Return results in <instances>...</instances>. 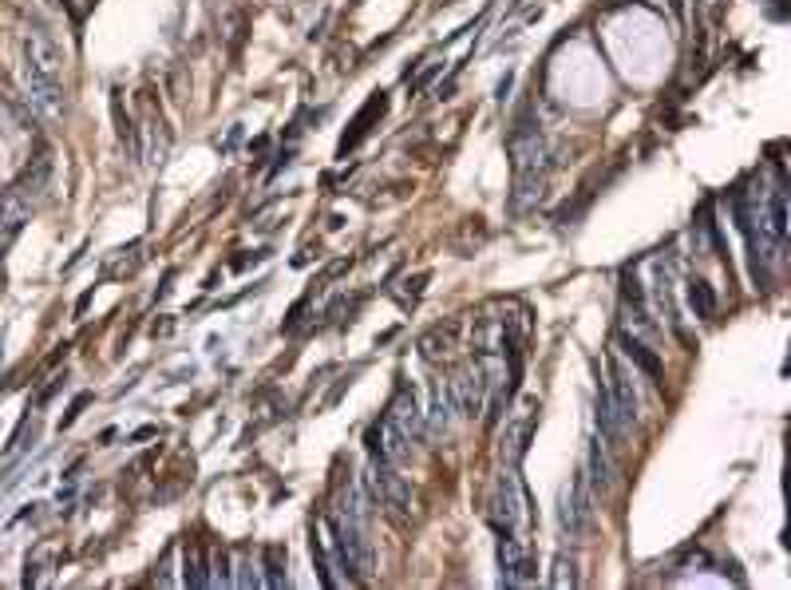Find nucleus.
<instances>
[{"instance_id": "obj_12", "label": "nucleus", "mask_w": 791, "mask_h": 590, "mask_svg": "<svg viewBox=\"0 0 791 590\" xmlns=\"http://www.w3.org/2000/svg\"><path fill=\"white\" fill-rule=\"evenodd\" d=\"M384 107H388L384 92H377V96L368 99V104H365V112H360L357 119H352V131L345 135V139H340V155H349L352 147H357L368 131H372V127H368V124H372V119H380V115H384Z\"/></svg>"}, {"instance_id": "obj_3", "label": "nucleus", "mask_w": 791, "mask_h": 590, "mask_svg": "<svg viewBox=\"0 0 791 590\" xmlns=\"http://www.w3.org/2000/svg\"><path fill=\"white\" fill-rule=\"evenodd\" d=\"M510 171H515V207L523 210L542 194L547 182V139L527 119L510 135Z\"/></svg>"}, {"instance_id": "obj_2", "label": "nucleus", "mask_w": 791, "mask_h": 590, "mask_svg": "<svg viewBox=\"0 0 791 590\" xmlns=\"http://www.w3.org/2000/svg\"><path fill=\"white\" fill-rule=\"evenodd\" d=\"M333 542H337L340 567L360 579L372 571V539H368V495L357 480H345L337 487V507L329 515Z\"/></svg>"}, {"instance_id": "obj_4", "label": "nucleus", "mask_w": 791, "mask_h": 590, "mask_svg": "<svg viewBox=\"0 0 791 590\" xmlns=\"http://www.w3.org/2000/svg\"><path fill=\"white\" fill-rule=\"evenodd\" d=\"M491 527L499 535H518L530 527V512H527V495L518 484L515 464H507L495 476V492H491Z\"/></svg>"}, {"instance_id": "obj_9", "label": "nucleus", "mask_w": 791, "mask_h": 590, "mask_svg": "<svg viewBox=\"0 0 791 590\" xmlns=\"http://www.w3.org/2000/svg\"><path fill=\"white\" fill-rule=\"evenodd\" d=\"M384 420L392 424L400 436L408 440V444H415V440L424 436V412H420V400H415V389L412 384H400L392 397V404H388Z\"/></svg>"}, {"instance_id": "obj_7", "label": "nucleus", "mask_w": 791, "mask_h": 590, "mask_svg": "<svg viewBox=\"0 0 791 590\" xmlns=\"http://www.w3.org/2000/svg\"><path fill=\"white\" fill-rule=\"evenodd\" d=\"M499 567H503V582H507V587H515V590L535 587L538 571H535V559H530L527 539H518V535H499Z\"/></svg>"}, {"instance_id": "obj_13", "label": "nucleus", "mask_w": 791, "mask_h": 590, "mask_svg": "<svg viewBox=\"0 0 791 590\" xmlns=\"http://www.w3.org/2000/svg\"><path fill=\"white\" fill-rule=\"evenodd\" d=\"M452 417H455L452 392H447V384H435V392H432V412H424V429L432 432V436H440V432L452 429Z\"/></svg>"}, {"instance_id": "obj_21", "label": "nucleus", "mask_w": 791, "mask_h": 590, "mask_svg": "<svg viewBox=\"0 0 791 590\" xmlns=\"http://www.w3.org/2000/svg\"><path fill=\"white\" fill-rule=\"evenodd\" d=\"M87 400H92V397H80V400H76V404H72V412H67V417H64V420H60V429H67V424H72V420H76V417H80V409H84Z\"/></svg>"}, {"instance_id": "obj_16", "label": "nucleus", "mask_w": 791, "mask_h": 590, "mask_svg": "<svg viewBox=\"0 0 791 590\" xmlns=\"http://www.w3.org/2000/svg\"><path fill=\"white\" fill-rule=\"evenodd\" d=\"M282 559H285L282 547H265V579H262V587H270V590H285V587H289Z\"/></svg>"}, {"instance_id": "obj_6", "label": "nucleus", "mask_w": 791, "mask_h": 590, "mask_svg": "<svg viewBox=\"0 0 791 590\" xmlns=\"http://www.w3.org/2000/svg\"><path fill=\"white\" fill-rule=\"evenodd\" d=\"M593 487L590 480H586V472H574V476L562 484V495H558V527H562V535H570V539H578V535L590 527L593 519Z\"/></svg>"}, {"instance_id": "obj_19", "label": "nucleus", "mask_w": 791, "mask_h": 590, "mask_svg": "<svg viewBox=\"0 0 791 590\" xmlns=\"http://www.w3.org/2000/svg\"><path fill=\"white\" fill-rule=\"evenodd\" d=\"M210 567H214V575H210V587H234V575H230L226 551H210Z\"/></svg>"}, {"instance_id": "obj_20", "label": "nucleus", "mask_w": 791, "mask_h": 590, "mask_svg": "<svg viewBox=\"0 0 791 590\" xmlns=\"http://www.w3.org/2000/svg\"><path fill=\"white\" fill-rule=\"evenodd\" d=\"M238 579H234V587H242V590H250V587H262V575H257V567H254V555H242L238 559Z\"/></svg>"}, {"instance_id": "obj_17", "label": "nucleus", "mask_w": 791, "mask_h": 590, "mask_svg": "<svg viewBox=\"0 0 791 590\" xmlns=\"http://www.w3.org/2000/svg\"><path fill=\"white\" fill-rule=\"evenodd\" d=\"M187 587H210V575H207V559H202V551L198 547H187Z\"/></svg>"}, {"instance_id": "obj_14", "label": "nucleus", "mask_w": 791, "mask_h": 590, "mask_svg": "<svg viewBox=\"0 0 791 590\" xmlns=\"http://www.w3.org/2000/svg\"><path fill=\"white\" fill-rule=\"evenodd\" d=\"M618 345H622V349H625V357H630V361L637 365L641 372H650V377H661V361H657V357H653L650 349H645V345L637 341V337L622 334V337H618Z\"/></svg>"}, {"instance_id": "obj_11", "label": "nucleus", "mask_w": 791, "mask_h": 590, "mask_svg": "<svg viewBox=\"0 0 791 590\" xmlns=\"http://www.w3.org/2000/svg\"><path fill=\"white\" fill-rule=\"evenodd\" d=\"M610 476H613V467L602 447V436H590V447H586V480H590L593 495L610 492Z\"/></svg>"}, {"instance_id": "obj_18", "label": "nucleus", "mask_w": 791, "mask_h": 590, "mask_svg": "<svg viewBox=\"0 0 791 590\" xmlns=\"http://www.w3.org/2000/svg\"><path fill=\"white\" fill-rule=\"evenodd\" d=\"M550 587H555V590L578 587V567H574V559L558 555V559H555V575H550Z\"/></svg>"}, {"instance_id": "obj_1", "label": "nucleus", "mask_w": 791, "mask_h": 590, "mask_svg": "<svg viewBox=\"0 0 791 590\" xmlns=\"http://www.w3.org/2000/svg\"><path fill=\"white\" fill-rule=\"evenodd\" d=\"M20 84H24V96H29V104L40 115L56 119L64 112V56H60V44L44 29L24 32V44H20Z\"/></svg>"}, {"instance_id": "obj_5", "label": "nucleus", "mask_w": 791, "mask_h": 590, "mask_svg": "<svg viewBox=\"0 0 791 590\" xmlns=\"http://www.w3.org/2000/svg\"><path fill=\"white\" fill-rule=\"evenodd\" d=\"M365 487H368V499L384 507V512L392 515V519H404V515H408L412 492H408L404 476L396 472L392 460H380V456L368 460V467H365Z\"/></svg>"}, {"instance_id": "obj_10", "label": "nucleus", "mask_w": 791, "mask_h": 590, "mask_svg": "<svg viewBox=\"0 0 791 590\" xmlns=\"http://www.w3.org/2000/svg\"><path fill=\"white\" fill-rule=\"evenodd\" d=\"M32 214V199L24 191H17V187H9V191H0V246L9 239H17L20 226L29 222Z\"/></svg>"}, {"instance_id": "obj_8", "label": "nucleus", "mask_w": 791, "mask_h": 590, "mask_svg": "<svg viewBox=\"0 0 791 590\" xmlns=\"http://www.w3.org/2000/svg\"><path fill=\"white\" fill-rule=\"evenodd\" d=\"M610 381H605V392H610V404L613 412H618V424H622L625 432L637 424V389H633V377L630 369H625L618 357H610Z\"/></svg>"}, {"instance_id": "obj_15", "label": "nucleus", "mask_w": 791, "mask_h": 590, "mask_svg": "<svg viewBox=\"0 0 791 590\" xmlns=\"http://www.w3.org/2000/svg\"><path fill=\"white\" fill-rule=\"evenodd\" d=\"M688 305H693V314L697 317H713L716 314V294H713V286L708 282H700V277H693L688 282Z\"/></svg>"}]
</instances>
